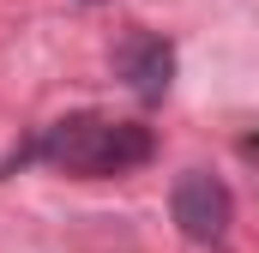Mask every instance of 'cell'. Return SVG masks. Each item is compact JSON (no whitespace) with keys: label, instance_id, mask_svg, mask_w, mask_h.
Returning <instances> with one entry per match:
<instances>
[{"label":"cell","instance_id":"3957f363","mask_svg":"<svg viewBox=\"0 0 259 253\" xmlns=\"http://www.w3.org/2000/svg\"><path fill=\"white\" fill-rule=\"evenodd\" d=\"M115 72L127 78L145 103H157L175 85V49L157 30H133V36H121V49H115Z\"/></svg>","mask_w":259,"mask_h":253},{"label":"cell","instance_id":"7a4b0ae2","mask_svg":"<svg viewBox=\"0 0 259 253\" xmlns=\"http://www.w3.org/2000/svg\"><path fill=\"white\" fill-rule=\"evenodd\" d=\"M169 211H175V229L199 241V247H223L229 241V223H235V193L223 175L211 169H181L175 187H169Z\"/></svg>","mask_w":259,"mask_h":253},{"label":"cell","instance_id":"6da1fadb","mask_svg":"<svg viewBox=\"0 0 259 253\" xmlns=\"http://www.w3.org/2000/svg\"><path fill=\"white\" fill-rule=\"evenodd\" d=\"M151 151H157V139H151L145 121H121V115H66V121L42 126L30 145H18V151L6 157V169L42 157L49 169L78 175V181H115V175L145 169Z\"/></svg>","mask_w":259,"mask_h":253},{"label":"cell","instance_id":"277c9868","mask_svg":"<svg viewBox=\"0 0 259 253\" xmlns=\"http://www.w3.org/2000/svg\"><path fill=\"white\" fill-rule=\"evenodd\" d=\"M247 151H253V157H259V133H253V139H247Z\"/></svg>","mask_w":259,"mask_h":253}]
</instances>
